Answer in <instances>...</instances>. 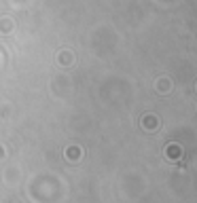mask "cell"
Here are the masks:
<instances>
[{
	"instance_id": "6da1fadb",
	"label": "cell",
	"mask_w": 197,
	"mask_h": 203,
	"mask_svg": "<svg viewBox=\"0 0 197 203\" xmlns=\"http://www.w3.org/2000/svg\"><path fill=\"white\" fill-rule=\"evenodd\" d=\"M167 155H169V157H178V155H180V148L169 146V148H167Z\"/></svg>"
}]
</instances>
